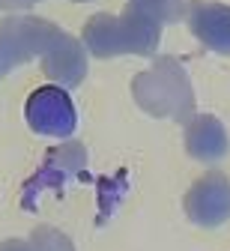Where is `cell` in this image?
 Wrapping results in <instances>:
<instances>
[{"mask_svg": "<svg viewBox=\"0 0 230 251\" xmlns=\"http://www.w3.org/2000/svg\"><path fill=\"white\" fill-rule=\"evenodd\" d=\"M33 3H39V0H0V9H24Z\"/></svg>", "mask_w": 230, "mask_h": 251, "instance_id": "obj_13", "label": "cell"}, {"mask_svg": "<svg viewBox=\"0 0 230 251\" xmlns=\"http://www.w3.org/2000/svg\"><path fill=\"white\" fill-rule=\"evenodd\" d=\"M161 36V21L138 6H126L120 15H93L84 24V51L93 57L153 54Z\"/></svg>", "mask_w": 230, "mask_h": 251, "instance_id": "obj_1", "label": "cell"}, {"mask_svg": "<svg viewBox=\"0 0 230 251\" xmlns=\"http://www.w3.org/2000/svg\"><path fill=\"white\" fill-rule=\"evenodd\" d=\"M0 251H33V248H30V242H24V239H6L3 245H0Z\"/></svg>", "mask_w": 230, "mask_h": 251, "instance_id": "obj_12", "label": "cell"}, {"mask_svg": "<svg viewBox=\"0 0 230 251\" xmlns=\"http://www.w3.org/2000/svg\"><path fill=\"white\" fill-rule=\"evenodd\" d=\"M63 33L60 27L42 18H6L0 21V78L12 72L18 63L42 57L54 39Z\"/></svg>", "mask_w": 230, "mask_h": 251, "instance_id": "obj_3", "label": "cell"}, {"mask_svg": "<svg viewBox=\"0 0 230 251\" xmlns=\"http://www.w3.org/2000/svg\"><path fill=\"white\" fill-rule=\"evenodd\" d=\"M30 248L33 251H75L72 239L60 233L57 227H36L30 236Z\"/></svg>", "mask_w": 230, "mask_h": 251, "instance_id": "obj_11", "label": "cell"}, {"mask_svg": "<svg viewBox=\"0 0 230 251\" xmlns=\"http://www.w3.org/2000/svg\"><path fill=\"white\" fill-rule=\"evenodd\" d=\"M185 212L194 225L218 227L230 218V179L221 171H209L185 192Z\"/></svg>", "mask_w": 230, "mask_h": 251, "instance_id": "obj_6", "label": "cell"}, {"mask_svg": "<svg viewBox=\"0 0 230 251\" xmlns=\"http://www.w3.org/2000/svg\"><path fill=\"white\" fill-rule=\"evenodd\" d=\"M188 27L206 48L230 54V6L215 0H194L188 6Z\"/></svg>", "mask_w": 230, "mask_h": 251, "instance_id": "obj_7", "label": "cell"}, {"mask_svg": "<svg viewBox=\"0 0 230 251\" xmlns=\"http://www.w3.org/2000/svg\"><path fill=\"white\" fill-rule=\"evenodd\" d=\"M42 69L48 78L60 81L66 90L78 87L84 81V72H87V51L69 33H60L54 39V45L42 54Z\"/></svg>", "mask_w": 230, "mask_h": 251, "instance_id": "obj_8", "label": "cell"}, {"mask_svg": "<svg viewBox=\"0 0 230 251\" xmlns=\"http://www.w3.org/2000/svg\"><path fill=\"white\" fill-rule=\"evenodd\" d=\"M128 3L144 9V12H150L161 24H177L185 15V3H182V0H128Z\"/></svg>", "mask_w": 230, "mask_h": 251, "instance_id": "obj_10", "label": "cell"}, {"mask_svg": "<svg viewBox=\"0 0 230 251\" xmlns=\"http://www.w3.org/2000/svg\"><path fill=\"white\" fill-rule=\"evenodd\" d=\"M185 123H188L185 126V150H188L191 159L206 162V165L224 159L227 150H230V141H227L224 126L215 117H209V114H204V117H188Z\"/></svg>", "mask_w": 230, "mask_h": 251, "instance_id": "obj_9", "label": "cell"}, {"mask_svg": "<svg viewBox=\"0 0 230 251\" xmlns=\"http://www.w3.org/2000/svg\"><path fill=\"white\" fill-rule=\"evenodd\" d=\"M24 117H27L30 129L36 135H45V138H69L75 132V123H78L72 99L60 87L33 90L27 96V105H24Z\"/></svg>", "mask_w": 230, "mask_h": 251, "instance_id": "obj_4", "label": "cell"}, {"mask_svg": "<svg viewBox=\"0 0 230 251\" xmlns=\"http://www.w3.org/2000/svg\"><path fill=\"white\" fill-rule=\"evenodd\" d=\"M131 93H135V102L153 117L185 123L194 111V93L188 75L174 57H161L155 66L141 72L131 81Z\"/></svg>", "mask_w": 230, "mask_h": 251, "instance_id": "obj_2", "label": "cell"}, {"mask_svg": "<svg viewBox=\"0 0 230 251\" xmlns=\"http://www.w3.org/2000/svg\"><path fill=\"white\" fill-rule=\"evenodd\" d=\"M84 168H87V152H84L81 144H63V147L51 150L45 165L24 182L21 203L27 209H33V206H36V198L42 192H60V188L69 182L72 176H78Z\"/></svg>", "mask_w": 230, "mask_h": 251, "instance_id": "obj_5", "label": "cell"}]
</instances>
